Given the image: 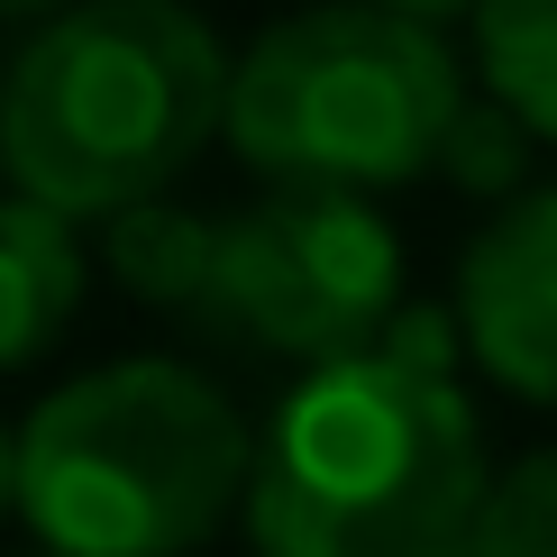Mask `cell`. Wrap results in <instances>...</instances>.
Instances as JSON below:
<instances>
[{
	"label": "cell",
	"mask_w": 557,
	"mask_h": 557,
	"mask_svg": "<svg viewBox=\"0 0 557 557\" xmlns=\"http://www.w3.org/2000/svg\"><path fill=\"white\" fill-rule=\"evenodd\" d=\"M257 430L183 357L64 375L10 430V512L37 557H193L247 503Z\"/></svg>",
	"instance_id": "3"
},
{
	"label": "cell",
	"mask_w": 557,
	"mask_h": 557,
	"mask_svg": "<svg viewBox=\"0 0 557 557\" xmlns=\"http://www.w3.org/2000/svg\"><path fill=\"white\" fill-rule=\"evenodd\" d=\"M83 284H91V257H83L74 220L0 193V375L37 366L46 347L74 330Z\"/></svg>",
	"instance_id": "7"
},
{
	"label": "cell",
	"mask_w": 557,
	"mask_h": 557,
	"mask_svg": "<svg viewBox=\"0 0 557 557\" xmlns=\"http://www.w3.org/2000/svg\"><path fill=\"white\" fill-rule=\"evenodd\" d=\"M55 10H74V0H0V18H37V28H46Z\"/></svg>",
	"instance_id": "13"
},
{
	"label": "cell",
	"mask_w": 557,
	"mask_h": 557,
	"mask_svg": "<svg viewBox=\"0 0 557 557\" xmlns=\"http://www.w3.org/2000/svg\"><path fill=\"white\" fill-rule=\"evenodd\" d=\"M521 165H530V128L494 101H457V120L430 156V174H448L457 193H512Z\"/></svg>",
	"instance_id": "11"
},
{
	"label": "cell",
	"mask_w": 557,
	"mask_h": 557,
	"mask_svg": "<svg viewBox=\"0 0 557 557\" xmlns=\"http://www.w3.org/2000/svg\"><path fill=\"white\" fill-rule=\"evenodd\" d=\"M475 64L484 101L512 110L530 147H557V0H475Z\"/></svg>",
	"instance_id": "8"
},
{
	"label": "cell",
	"mask_w": 557,
	"mask_h": 557,
	"mask_svg": "<svg viewBox=\"0 0 557 557\" xmlns=\"http://www.w3.org/2000/svg\"><path fill=\"white\" fill-rule=\"evenodd\" d=\"M366 10H384V18H411V28H448V18H467L475 0H366Z\"/></svg>",
	"instance_id": "12"
},
{
	"label": "cell",
	"mask_w": 557,
	"mask_h": 557,
	"mask_svg": "<svg viewBox=\"0 0 557 557\" xmlns=\"http://www.w3.org/2000/svg\"><path fill=\"white\" fill-rule=\"evenodd\" d=\"M403 311V238L375 201L347 193H265L247 211H211L201 330L284 366H330L384 338Z\"/></svg>",
	"instance_id": "5"
},
{
	"label": "cell",
	"mask_w": 557,
	"mask_h": 557,
	"mask_svg": "<svg viewBox=\"0 0 557 557\" xmlns=\"http://www.w3.org/2000/svg\"><path fill=\"white\" fill-rule=\"evenodd\" d=\"M475 557H557V438L512 457V467H494V494H484V521H475Z\"/></svg>",
	"instance_id": "10"
},
{
	"label": "cell",
	"mask_w": 557,
	"mask_h": 557,
	"mask_svg": "<svg viewBox=\"0 0 557 557\" xmlns=\"http://www.w3.org/2000/svg\"><path fill=\"white\" fill-rule=\"evenodd\" d=\"M484 494L494 448L448 311H393L357 357L293 375L238 521L257 557H475Z\"/></svg>",
	"instance_id": "1"
},
{
	"label": "cell",
	"mask_w": 557,
	"mask_h": 557,
	"mask_svg": "<svg viewBox=\"0 0 557 557\" xmlns=\"http://www.w3.org/2000/svg\"><path fill=\"white\" fill-rule=\"evenodd\" d=\"M457 357L521 403L557 411V183L503 201L457 257V301H448Z\"/></svg>",
	"instance_id": "6"
},
{
	"label": "cell",
	"mask_w": 557,
	"mask_h": 557,
	"mask_svg": "<svg viewBox=\"0 0 557 557\" xmlns=\"http://www.w3.org/2000/svg\"><path fill=\"white\" fill-rule=\"evenodd\" d=\"M101 265L147 301V311L193 320L201 274H211V211H174V201H137V211L101 220Z\"/></svg>",
	"instance_id": "9"
},
{
	"label": "cell",
	"mask_w": 557,
	"mask_h": 557,
	"mask_svg": "<svg viewBox=\"0 0 557 557\" xmlns=\"http://www.w3.org/2000/svg\"><path fill=\"white\" fill-rule=\"evenodd\" d=\"M228 55L193 0H74L0 74V174L55 220L165 201L220 137Z\"/></svg>",
	"instance_id": "2"
},
{
	"label": "cell",
	"mask_w": 557,
	"mask_h": 557,
	"mask_svg": "<svg viewBox=\"0 0 557 557\" xmlns=\"http://www.w3.org/2000/svg\"><path fill=\"white\" fill-rule=\"evenodd\" d=\"M0 521H10V430H0Z\"/></svg>",
	"instance_id": "14"
},
{
	"label": "cell",
	"mask_w": 557,
	"mask_h": 557,
	"mask_svg": "<svg viewBox=\"0 0 557 557\" xmlns=\"http://www.w3.org/2000/svg\"><path fill=\"white\" fill-rule=\"evenodd\" d=\"M467 74L448 37L384 18L366 0H320L293 10L228 55L220 137L265 193H384V183L430 174L448 137Z\"/></svg>",
	"instance_id": "4"
}]
</instances>
